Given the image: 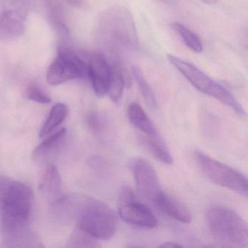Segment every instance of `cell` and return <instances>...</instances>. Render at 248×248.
Wrapping results in <instances>:
<instances>
[{
    "instance_id": "1",
    "label": "cell",
    "mask_w": 248,
    "mask_h": 248,
    "mask_svg": "<svg viewBox=\"0 0 248 248\" xmlns=\"http://www.w3.org/2000/svg\"><path fill=\"white\" fill-rule=\"evenodd\" d=\"M100 42L111 53L135 51L139 40L133 16L125 7L115 5L101 13L97 25Z\"/></svg>"
},
{
    "instance_id": "2",
    "label": "cell",
    "mask_w": 248,
    "mask_h": 248,
    "mask_svg": "<svg viewBox=\"0 0 248 248\" xmlns=\"http://www.w3.org/2000/svg\"><path fill=\"white\" fill-rule=\"evenodd\" d=\"M61 202L71 209L77 221V227L98 240H108L117 228V217L108 205L85 196L63 198Z\"/></svg>"
},
{
    "instance_id": "3",
    "label": "cell",
    "mask_w": 248,
    "mask_h": 248,
    "mask_svg": "<svg viewBox=\"0 0 248 248\" xmlns=\"http://www.w3.org/2000/svg\"><path fill=\"white\" fill-rule=\"evenodd\" d=\"M33 199L32 190L27 184L0 176L1 226L29 224Z\"/></svg>"
},
{
    "instance_id": "4",
    "label": "cell",
    "mask_w": 248,
    "mask_h": 248,
    "mask_svg": "<svg viewBox=\"0 0 248 248\" xmlns=\"http://www.w3.org/2000/svg\"><path fill=\"white\" fill-rule=\"evenodd\" d=\"M207 220L212 236L222 247L248 248V225L237 213L216 206L207 212Z\"/></svg>"
},
{
    "instance_id": "5",
    "label": "cell",
    "mask_w": 248,
    "mask_h": 248,
    "mask_svg": "<svg viewBox=\"0 0 248 248\" xmlns=\"http://www.w3.org/2000/svg\"><path fill=\"white\" fill-rule=\"evenodd\" d=\"M167 57L172 66L196 89L230 107L242 118L246 117V111L243 107L224 87L212 79L192 63H188L173 55L168 54Z\"/></svg>"
},
{
    "instance_id": "6",
    "label": "cell",
    "mask_w": 248,
    "mask_h": 248,
    "mask_svg": "<svg viewBox=\"0 0 248 248\" xmlns=\"http://www.w3.org/2000/svg\"><path fill=\"white\" fill-rule=\"evenodd\" d=\"M194 158L199 168L212 182L248 197V181L243 174L200 151L195 152Z\"/></svg>"
},
{
    "instance_id": "7",
    "label": "cell",
    "mask_w": 248,
    "mask_h": 248,
    "mask_svg": "<svg viewBox=\"0 0 248 248\" xmlns=\"http://www.w3.org/2000/svg\"><path fill=\"white\" fill-rule=\"evenodd\" d=\"M86 76L88 66L85 62L67 46L60 45L57 57L47 69V82L51 85H59Z\"/></svg>"
},
{
    "instance_id": "8",
    "label": "cell",
    "mask_w": 248,
    "mask_h": 248,
    "mask_svg": "<svg viewBox=\"0 0 248 248\" xmlns=\"http://www.w3.org/2000/svg\"><path fill=\"white\" fill-rule=\"evenodd\" d=\"M119 216L126 223L139 227L155 229L158 225L153 212L137 200L132 189L124 186L119 194L117 202Z\"/></svg>"
},
{
    "instance_id": "9",
    "label": "cell",
    "mask_w": 248,
    "mask_h": 248,
    "mask_svg": "<svg viewBox=\"0 0 248 248\" xmlns=\"http://www.w3.org/2000/svg\"><path fill=\"white\" fill-rule=\"evenodd\" d=\"M130 168L139 195L155 204L162 194L159 177L150 162L141 157H136L130 162Z\"/></svg>"
},
{
    "instance_id": "10",
    "label": "cell",
    "mask_w": 248,
    "mask_h": 248,
    "mask_svg": "<svg viewBox=\"0 0 248 248\" xmlns=\"http://www.w3.org/2000/svg\"><path fill=\"white\" fill-rule=\"evenodd\" d=\"M111 66L104 53L95 52L90 56L88 76L96 96L103 98L107 93L109 82Z\"/></svg>"
},
{
    "instance_id": "11",
    "label": "cell",
    "mask_w": 248,
    "mask_h": 248,
    "mask_svg": "<svg viewBox=\"0 0 248 248\" xmlns=\"http://www.w3.org/2000/svg\"><path fill=\"white\" fill-rule=\"evenodd\" d=\"M127 115L130 123L143 133V136L156 140H163L156 127L145 110L136 103H131L127 108Z\"/></svg>"
},
{
    "instance_id": "12",
    "label": "cell",
    "mask_w": 248,
    "mask_h": 248,
    "mask_svg": "<svg viewBox=\"0 0 248 248\" xmlns=\"http://www.w3.org/2000/svg\"><path fill=\"white\" fill-rule=\"evenodd\" d=\"M40 189L47 200L54 204L63 198L62 179L55 165L50 164L47 166L42 178Z\"/></svg>"
},
{
    "instance_id": "13",
    "label": "cell",
    "mask_w": 248,
    "mask_h": 248,
    "mask_svg": "<svg viewBox=\"0 0 248 248\" xmlns=\"http://www.w3.org/2000/svg\"><path fill=\"white\" fill-rule=\"evenodd\" d=\"M154 204L161 211L181 223H190L192 218L191 213L186 206L164 191L156 199Z\"/></svg>"
},
{
    "instance_id": "14",
    "label": "cell",
    "mask_w": 248,
    "mask_h": 248,
    "mask_svg": "<svg viewBox=\"0 0 248 248\" xmlns=\"http://www.w3.org/2000/svg\"><path fill=\"white\" fill-rule=\"evenodd\" d=\"M66 136V130L64 127L57 130L56 133L48 135L33 152L34 160L45 162L51 159L63 144Z\"/></svg>"
},
{
    "instance_id": "15",
    "label": "cell",
    "mask_w": 248,
    "mask_h": 248,
    "mask_svg": "<svg viewBox=\"0 0 248 248\" xmlns=\"http://www.w3.org/2000/svg\"><path fill=\"white\" fill-rule=\"evenodd\" d=\"M25 31L24 21L0 12V40L8 41L21 37Z\"/></svg>"
},
{
    "instance_id": "16",
    "label": "cell",
    "mask_w": 248,
    "mask_h": 248,
    "mask_svg": "<svg viewBox=\"0 0 248 248\" xmlns=\"http://www.w3.org/2000/svg\"><path fill=\"white\" fill-rule=\"evenodd\" d=\"M139 140L140 146L159 162L167 165H171L173 162V159L163 140H156L142 135L139 136Z\"/></svg>"
},
{
    "instance_id": "17",
    "label": "cell",
    "mask_w": 248,
    "mask_h": 248,
    "mask_svg": "<svg viewBox=\"0 0 248 248\" xmlns=\"http://www.w3.org/2000/svg\"><path fill=\"white\" fill-rule=\"evenodd\" d=\"M110 66L111 74L107 94L112 102L117 104L121 100L125 88V83L122 72L123 66L117 61H114L110 64Z\"/></svg>"
},
{
    "instance_id": "18",
    "label": "cell",
    "mask_w": 248,
    "mask_h": 248,
    "mask_svg": "<svg viewBox=\"0 0 248 248\" xmlns=\"http://www.w3.org/2000/svg\"><path fill=\"white\" fill-rule=\"evenodd\" d=\"M69 114V108L65 104L59 103L52 108L43 128L40 130V137L44 138L54 131L64 121Z\"/></svg>"
},
{
    "instance_id": "19",
    "label": "cell",
    "mask_w": 248,
    "mask_h": 248,
    "mask_svg": "<svg viewBox=\"0 0 248 248\" xmlns=\"http://www.w3.org/2000/svg\"><path fill=\"white\" fill-rule=\"evenodd\" d=\"M30 9V0H1L0 12L13 16L25 22Z\"/></svg>"
},
{
    "instance_id": "20",
    "label": "cell",
    "mask_w": 248,
    "mask_h": 248,
    "mask_svg": "<svg viewBox=\"0 0 248 248\" xmlns=\"http://www.w3.org/2000/svg\"><path fill=\"white\" fill-rule=\"evenodd\" d=\"M131 75L133 76L132 78H133L137 83L139 90H140L148 107L154 108V109L157 108V101H156L153 90L151 88L140 68L137 66H133L131 68Z\"/></svg>"
},
{
    "instance_id": "21",
    "label": "cell",
    "mask_w": 248,
    "mask_h": 248,
    "mask_svg": "<svg viewBox=\"0 0 248 248\" xmlns=\"http://www.w3.org/2000/svg\"><path fill=\"white\" fill-rule=\"evenodd\" d=\"M171 27L177 33L190 50L196 53H201L203 51V45L200 37L181 23L174 22Z\"/></svg>"
},
{
    "instance_id": "22",
    "label": "cell",
    "mask_w": 248,
    "mask_h": 248,
    "mask_svg": "<svg viewBox=\"0 0 248 248\" xmlns=\"http://www.w3.org/2000/svg\"><path fill=\"white\" fill-rule=\"evenodd\" d=\"M69 248H98V239L77 227L67 242Z\"/></svg>"
},
{
    "instance_id": "23",
    "label": "cell",
    "mask_w": 248,
    "mask_h": 248,
    "mask_svg": "<svg viewBox=\"0 0 248 248\" xmlns=\"http://www.w3.org/2000/svg\"><path fill=\"white\" fill-rule=\"evenodd\" d=\"M27 96L28 99L39 104H50L51 98L45 93L43 90L37 84H31L27 89Z\"/></svg>"
},
{
    "instance_id": "24",
    "label": "cell",
    "mask_w": 248,
    "mask_h": 248,
    "mask_svg": "<svg viewBox=\"0 0 248 248\" xmlns=\"http://www.w3.org/2000/svg\"><path fill=\"white\" fill-rule=\"evenodd\" d=\"M89 127L95 133H102L107 127V119L96 111H93L88 117Z\"/></svg>"
},
{
    "instance_id": "25",
    "label": "cell",
    "mask_w": 248,
    "mask_h": 248,
    "mask_svg": "<svg viewBox=\"0 0 248 248\" xmlns=\"http://www.w3.org/2000/svg\"><path fill=\"white\" fill-rule=\"evenodd\" d=\"M66 2L75 8H82L85 5V0H66Z\"/></svg>"
},
{
    "instance_id": "26",
    "label": "cell",
    "mask_w": 248,
    "mask_h": 248,
    "mask_svg": "<svg viewBox=\"0 0 248 248\" xmlns=\"http://www.w3.org/2000/svg\"><path fill=\"white\" fill-rule=\"evenodd\" d=\"M159 247L161 248H182L183 245L176 242H166L159 245Z\"/></svg>"
},
{
    "instance_id": "27",
    "label": "cell",
    "mask_w": 248,
    "mask_h": 248,
    "mask_svg": "<svg viewBox=\"0 0 248 248\" xmlns=\"http://www.w3.org/2000/svg\"><path fill=\"white\" fill-rule=\"evenodd\" d=\"M200 1L204 2V3L207 4V5H213L217 3L219 0H200Z\"/></svg>"
}]
</instances>
